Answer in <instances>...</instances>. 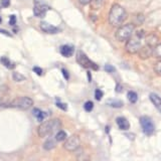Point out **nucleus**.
I'll return each instance as SVG.
<instances>
[{"label":"nucleus","mask_w":161,"mask_h":161,"mask_svg":"<svg viewBox=\"0 0 161 161\" xmlns=\"http://www.w3.org/2000/svg\"><path fill=\"white\" fill-rule=\"evenodd\" d=\"M127 18V12L120 4H114L109 12V22L112 26H121L125 19Z\"/></svg>","instance_id":"1"},{"label":"nucleus","mask_w":161,"mask_h":161,"mask_svg":"<svg viewBox=\"0 0 161 161\" xmlns=\"http://www.w3.org/2000/svg\"><path fill=\"white\" fill-rule=\"evenodd\" d=\"M62 123L58 119H52L48 121L42 122L39 125V127L37 129V133L39 135V137H47V136L52 135L53 133L57 132V131L60 128Z\"/></svg>","instance_id":"2"},{"label":"nucleus","mask_w":161,"mask_h":161,"mask_svg":"<svg viewBox=\"0 0 161 161\" xmlns=\"http://www.w3.org/2000/svg\"><path fill=\"white\" fill-rule=\"evenodd\" d=\"M134 29H135V25L133 23L122 25V26H120L117 29V31L115 33V36L119 42H126V40H129L132 37Z\"/></svg>","instance_id":"3"},{"label":"nucleus","mask_w":161,"mask_h":161,"mask_svg":"<svg viewBox=\"0 0 161 161\" xmlns=\"http://www.w3.org/2000/svg\"><path fill=\"white\" fill-rule=\"evenodd\" d=\"M33 105L32 99L28 97H18L12 100L11 102H9L6 107L9 108H15V109H20V110H27L31 108Z\"/></svg>","instance_id":"4"},{"label":"nucleus","mask_w":161,"mask_h":161,"mask_svg":"<svg viewBox=\"0 0 161 161\" xmlns=\"http://www.w3.org/2000/svg\"><path fill=\"white\" fill-rule=\"evenodd\" d=\"M142 47V42H141V38L138 36L131 37L129 40H127V43H126V50L129 53H139V50Z\"/></svg>","instance_id":"5"},{"label":"nucleus","mask_w":161,"mask_h":161,"mask_svg":"<svg viewBox=\"0 0 161 161\" xmlns=\"http://www.w3.org/2000/svg\"><path fill=\"white\" fill-rule=\"evenodd\" d=\"M77 62L85 69H95V70L99 69L98 65L96 64L94 62H92V60H91L83 52H79L77 53Z\"/></svg>","instance_id":"6"},{"label":"nucleus","mask_w":161,"mask_h":161,"mask_svg":"<svg viewBox=\"0 0 161 161\" xmlns=\"http://www.w3.org/2000/svg\"><path fill=\"white\" fill-rule=\"evenodd\" d=\"M140 125H141V127H142L143 132L146 135L150 136L154 133V130H155L154 124L152 122V120L149 117H147V116H142V117L140 118Z\"/></svg>","instance_id":"7"},{"label":"nucleus","mask_w":161,"mask_h":161,"mask_svg":"<svg viewBox=\"0 0 161 161\" xmlns=\"http://www.w3.org/2000/svg\"><path fill=\"white\" fill-rule=\"evenodd\" d=\"M49 10V6L42 0H34L33 13L36 17H44L47 12Z\"/></svg>","instance_id":"8"},{"label":"nucleus","mask_w":161,"mask_h":161,"mask_svg":"<svg viewBox=\"0 0 161 161\" xmlns=\"http://www.w3.org/2000/svg\"><path fill=\"white\" fill-rule=\"evenodd\" d=\"M80 138L77 135H73L69 138H67L64 144V147L68 151H75L80 148Z\"/></svg>","instance_id":"9"},{"label":"nucleus","mask_w":161,"mask_h":161,"mask_svg":"<svg viewBox=\"0 0 161 161\" xmlns=\"http://www.w3.org/2000/svg\"><path fill=\"white\" fill-rule=\"evenodd\" d=\"M40 28H42V31L49 33V34H54V33L59 32V28L58 27L53 26V25L49 24L48 22H45V21L40 22Z\"/></svg>","instance_id":"10"},{"label":"nucleus","mask_w":161,"mask_h":161,"mask_svg":"<svg viewBox=\"0 0 161 161\" xmlns=\"http://www.w3.org/2000/svg\"><path fill=\"white\" fill-rule=\"evenodd\" d=\"M152 53H153V47H149V45L146 44L145 47H142L141 49L139 50V57L140 58L142 59H146V58H149L151 55H152Z\"/></svg>","instance_id":"11"},{"label":"nucleus","mask_w":161,"mask_h":161,"mask_svg":"<svg viewBox=\"0 0 161 161\" xmlns=\"http://www.w3.org/2000/svg\"><path fill=\"white\" fill-rule=\"evenodd\" d=\"M60 53L62 55H64V58H69L72 57L74 52H75V48L73 45H69V44H64V45H62L60 47V49H59Z\"/></svg>","instance_id":"12"},{"label":"nucleus","mask_w":161,"mask_h":161,"mask_svg":"<svg viewBox=\"0 0 161 161\" xmlns=\"http://www.w3.org/2000/svg\"><path fill=\"white\" fill-rule=\"evenodd\" d=\"M116 123H117L118 127L121 130H128L130 128L129 121L124 117H118L117 119H116Z\"/></svg>","instance_id":"13"},{"label":"nucleus","mask_w":161,"mask_h":161,"mask_svg":"<svg viewBox=\"0 0 161 161\" xmlns=\"http://www.w3.org/2000/svg\"><path fill=\"white\" fill-rule=\"evenodd\" d=\"M149 98H150L151 102H152V104L161 112V98L159 96H157L156 94H153V93L150 94Z\"/></svg>","instance_id":"14"},{"label":"nucleus","mask_w":161,"mask_h":161,"mask_svg":"<svg viewBox=\"0 0 161 161\" xmlns=\"http://www.w3.org/2000/svg\"><path fill=\"white\" fill-rule=\"evenodd\" d=\"M146 44L151 47H154L156 44H158V37L155 34H149L146 36Z\"/></svg>","instance_id":"15"},{"label":"nucleus","mask_w":161,"mask_h":161,"mask_svg":"<svg viewBox=\"0 0 161 161\" xmlns=\"http://www.w3.org/2000/svg\"><path fill=\"white\" fill-rule=\"evenodd\" d=\"M57 142H58V141L55 140V138H48V139L44 142V144H43V148H44L45 150H52L53 148L55 147V145H57Z\"/></svg>","instance_id":"16"},{"label":"nucleus","mask_w":161,"mask_h":161,"mask_svg":"<svg viewBox=\"0 0 161 161\" xmlns=\"http://www.w3.org/2000/svg\"><path fill=\"white\" fill-rule=\"evenodd\" d=\"M67 137H68L67 133H65L64 131H63V130L58 131L57 134H55V136H54V138H55V140L58 141V142H60V141L67 140Z\"/></svg>","instance_id":"17"},{"label":"nucleus","mask_w":161,"mask_h":161,"mask_svg":"<svg viewBox=\"0 0 161 161\" xmlns=\"http://www.w3.org/2000/svg\"><path fill=\"white\" fill-rule=\"evenodd\" d=\"M0 62L2 63V64L3 65H5L7 69H13L15 65H14V64L8 58H5V57H2L1 58H0Z\"/></svg>","instance_id":"18"},{"label":"nucleus","mask_w":161,"mask_h":161,"mask_svg":"<svg viewBox=\"0 0 161 161\" xmlns=\"http://www.w3.org/2000/svg\"><path fill=\"white\" fill-rule=\"evenodd\" d=\"M33 115L35 116V118H36L38 121H42L44 118H45V113H43L42 110H39V109H33Z\"/></svg>","instance_id":"19"},{"label":"nucleus","mask_w":161,"mask_h":161,"mask_svg":"<svg viewBox=\"0 0 161 161\" xmlns=\"http://www.w3.org/2000/svg\"><path fill=\"white\" fill-rule=\"evenodd\" d=\"M152 55L156 58H161V43L156 44L153 47V53Z\"/></svg>","instance_id":"20"},{"label":"nucleus","mask_w":161,"mask_h":161,"mask_svg":"<svg viewBox=\"0 0 161 161\" xmlns=\"http://www.w3.org/2000/svg\"><path fill=\"white\" fill-rule=\"evenodd\" d=\"M127 98L128 100L130 101L131 103L134 104L137 102V100H138V95L136 94L135 92H133V91H129L128 94H127Z\"/></svg>","instance_id":"21"},{"label":"nucleus","mask_w":161,"mask_h":161,"mask_svg":"<svg viewBox=\"0 0 161 161\" xmlns=\"http://www.w3.org/2000/svg\"><path fill=\"white\" fill-rule=\"evenodd\" d=\"M92 8L95 10H98L103 6L105 3V0H92Z\"/></svg>","instance_id":"22"},{"label":"nucleus","mask_w":161,"mask_h":161,"mask_svg":"<svg viewBox=\"0 0 161 161\" xmlns=\"http://www.w3.org/2000/svg\"><path fill=\"white\" fill-rule=\"evenodd\" d=\"M108 104L110 106H112V107H114V108H121L123 106V103L121 102V101H119V100H111L108 102Z\"/></svg>","instance_id":"23"},{"label":"nucleus","mask_w":161,"mask_h":161,"mask_svg":"<svg viewBox=\"0 0 161 161\" xmlns=\"http://www.w3.org/2000/svg\"><path fill=\"white\" fill-rule=\"evenodd\" d=\"M12 78H13V80H15V82H22V80H25V77H24L23 75L19 74V73H16V72H14L12 74Z\"/></svg>","instance_id":"24"},{"label":"nucleus","mask_w":161,"mask_h":161,"mask_svg":"<svg viewBox=\"0 0 161 161\" xmlns=\"http://www.w3.org/2000/svg\"><path fill=\"white\" fill-rule=\"evenodd\" d=\"M93 108H94V104L92 101H88V102H86L84 105V109L87 111V112H91V111L93 110Z\"/></svg>","instance_id":"25"},{"label":"nucleus","mask_w":161,"mask_h":161,"mask_svg":"<svg viewBox=\"0 0 161 161\" xmlns=\"http://www.w3.org/2000/svg\"><path fill=\"white\" fill-rule=\"evenodd\" d=\"M154 70L158 75H161V59L159 60V62H157V63L155 64V65H154Z\"/></svg>","instance_id":"26"},{"label":"nucleus","mask_w":161,"mask_h":161,"mask_svg":"<svg viewBox=\"0 0 161 161\" xmlns=\"http://www.w3.org/2000/svg\"><path fill=\"white\" fill-rule=\"evenodd\" d=\"M95 98L97 99L98 101H100L101 99L103 98V92L101 90H99V89H97L95 91Z\"/></svg>","instance_id":"27"},{"label":"nucleus","mask_w":161,"mask_h":161,"mask_svg":"<svg viewBox=\"0 0 161 161\" xmlns=\"http://www.w3.org/2000/svg\"><path fill=\"white\" fill-rule=\"evenodd\" d=\"M105 69H106V72H108V73H114L115 72V68L111 64H106Z\"/></svg>","instance_id":"28"},{"label":"nucleus","mask_w":161,"mask_h":161,"mask_svg":"<svg viewBox=\"0 0 161 161\" xmlns=\"http://www.w3.org/2000/svg\"><path fill=\"white\" fill-rule=\"evenodd\" d=\"M55 104H57V106H58V108H60V109L64 110V111H67V109H68V106L65 105V104H64V103H60V102H57Z\"/></svg>","instance_id":"29"},{"label":"nucleus","mask_w":161,"mask_h":161,"mask_svg":"<svg viewBox=\"0 0 161 161\" xmlns=\"http://www.w3.org/2000/svg\"><path fill=\"white\" fill-rule=\"evenodd\" d=\"M33 72L36 74V75H42V69H40V68H38V67H34L33 68Z\"/></svg>","instance_id":"30"},{"label":"nucleus","mask_w":161,"mask_h":161,"mask_svg":"<svg viewBox=\"0 0 161 161\" xmlns=\"http://www.w3.org/2000/svg\"><path fill=\"white\" fill-rule=\"evenodd\" d=\"M9 23H10V25H14L16 23V16H15V15H11V16H10Z\"/></svg>","instance_id":"31"},{"label":"nucleus","mask_w":161,"mask_h":161,"mask_svg":"<svg viewBox=\"0 0 161 161\" xmlns=\"http://www.w3.org/2000/svg\"><path fill=\"white\" fill-rule=\"evenodd\" d=\"M1 4L3 7H8L10 5V0H1Z\"/></svg>","instance_id":"32"},{"label":"nucleus","mask_w":161,"mask_h":161,"mask_svg":"<svg viewBox=\"0 0 161 161\" xmlns=\"http://www.w3.org/2000/svg\"><path fill=\"white\" fill-rule=\"evenodd\" d=\"M5 103L6 102H4V100L2 98V94H1V92H0V107H5V106H6Z\"/></svg>","instance_id":"33"},{"label":"nucleus","mask_w":161,"mask_h":161,"mask_svg":"<svg viewBox=\"0 0 161 161\" xmlns=\"http://www.w3.org/2000/svg\"><path fill=\"white\" fill-rule=\"evenodd\" d=\"M79 2L82 5H87V4L92 2V0H79Z\"/></svg>","instance_id":"34"},{"label":"nucleus","mask_w":161,"mask_h":161,"mask_svg":"<svg viewBox=\"0 0 161 161\" xmlns=\"http://www.w3.org/2000/svg\"><path fill=\"white\" fill-rule=\"evenodd\" d=\"M62 72H63V74H64V78L67 79V80H69V74H68L67 70H65L64 69H62Z\"/></svg>","instance_id":"35"},{"label":"nucleus","mask_w":161,"mask_h":161,"mask_svg":"<svg viewBox=\"0 0 161 161\" xmlns=\"http://www.w3.org/2000/svg\"><path fill=\"white\" fill-rule=\"evenodd\" d=\"M0 33H3L5 35H8V36H11V34H10L8 31H6V30H3V29H0Z\"/></svg>","instance_id":"36"},{"label":"nucleus","mask_w":161,"mask_h":161,"mask_svg":"<svg viewBox=\"0 0 161 161\" xmlns=\"http://www.w3.org/2000/svg\"><path fill=\"white\" fill-rule=\"evenodd\" d=\"M116 92H121V91H122V87H121L120 85H117V87H116Z\"/></svg>","instance_id":"37"},{"label":"nucleus","mask_w":161,"mask_h":161,"mask_svg":"<svg viewBox=\"0 0 161 161\" xmlns=\"http://www.w3.org/2000/svg\"><path fill=\"white\" fill-rule=\"evenodd\" d=\"M2 22V18H1V16H0V23Z\"/></svg>","instance_id":"38"}]
</instances>
